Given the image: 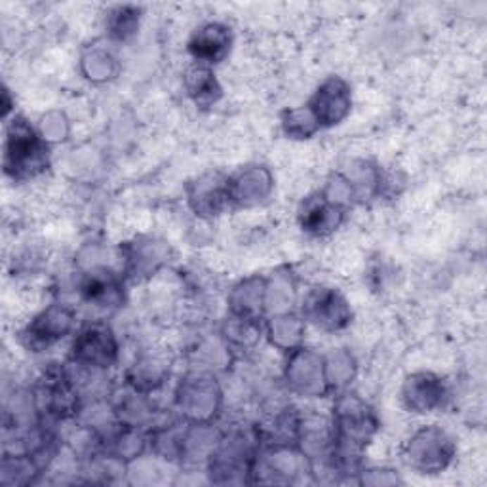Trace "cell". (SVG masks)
<instances>
[{
  "instance_id": "6da1fadb",
  "label": "cell",
  "mask_w": 487,
  "mask_h": 487,
  "mask_svg": "<svg viewBox=\"0 0 487 487\" xmlns=\"http://www.w3.org/2000/svg\"><path fill=\"white\" fill-rule=\"evenodd\" d=\"M224 37L223 32L217 31L215 32V37H213V40L210 39V31L205 29L202 34H200L198 42H196V46H194V50H196V53H198L200 58H208V59H215L219 56V51L224 48Z\"/></svg>"
}]
</instances>
